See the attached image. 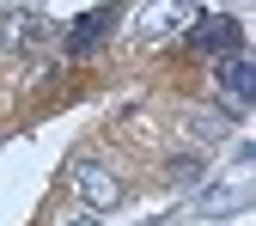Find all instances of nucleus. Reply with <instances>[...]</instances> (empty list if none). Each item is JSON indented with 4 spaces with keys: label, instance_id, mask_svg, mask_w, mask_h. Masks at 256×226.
I'll use <instances>...</instances> for the list:
<instances>
[{
    "label": "nucleus",
    "instance_id": "f03ea898",
    "mask_svg": "<svg viewBox=\"0 0 256 226\" xmlns=\"http://www.w3.org/2000/svg\"><path fill=\"white\" fill-rule=\"evenodd\" d=\"M238 37H244L238 19H220V13H208L202 25H189V43H196V49H214V55H232Z\"/></svg>",
    "mask_w": 256,
    "mask_h": 226
},
{
    "label": "nucleus",
    "instance_id": "6e6552de",
    "mask_svg": "<svg viewBox=\"0 0 256 226\" xmlns=\"http://www.w3.org/2000/svg\"><path fill=\"white\" fill-rule=\"evenodd\" d=\"M189 128H196V135H208V141H214V135H226V116H196Z\"/></svg>",
    "mask_w": 256,
    "mask_h": 226
},
{
    "label": "nucleus",
    "instance_id": "1a4fd4ad",
    "mask_svg": "<svg viewBox=\"0 0 256 226\" xmlns=\"http://www.w3.org/2000/svg\"><path fill=\"white\" fill-rule=\"evenodd\" d=\"M68 226H104V220H98V214H80V220H68Z\"/></svg>",
    "mask_w": 256,
    "mask_h": 226
},
{
    "label": "nucleus",
    "instance_id": "f257e3e1",
    "mask_svg": "<svg viewBox=\"0 0 256 226\" xmlns=\"http://www.w3.org/2000/svg\"><path fill=\"white\" fill-rule=\"evenodd\" d=\"M74 183H80V196H86L92 208H116V202H122L116 171H104L98 159H80V165H74Z\"/></svg>",
    "mask_w": 256,
    "mask_h": 226
},
{
    "label": "nucleus",
    "instance_id": "0eeeda50",
    "mask_svg": "<svg viewBox=\"0 0 256 226\" xmlns=\"http://www.w3.org/2000/svg\"><path fill=\"white\" fill-rule=\"evenodd\" d=\"M196 177H202V159H189V153L171 159V183H196Z\"/></svg>",
    "mask_w": 256,
    "mask_h": 226
},
{
    "label": "nucleus",
    "instance_id": "423d86ee",
    "mask_svg": "<svg viewBox=\"0 0 256 226\" xmlns=\"http://www.w3.org/2000/svg\"><path fill=\"white\" fill-rule=\"evenodd\" d=\"M177 0H165V7H152V19H146V37H165V31H177Z\"/></svg>",
    "mask_w": 256,
    "mask_h": 226
},
{
    "label": "nucleus",
    "instance_id": "39448f33",
    "mask_svg": "<svg viewBox=\"0 0 256 226\" xmlns=\"http://www.w3.org/2000/svg\"><path fill=\"white\" fill-rule=\"evenodd\" d=\"M104 31H110V7H104V13H86V19L74 25V37H68V49H74V55H86L92 43L104 37Z\"/></svg>",
    "mask_w": 256,
    "mask_h": 226
},
{
    "label": "nucleus",
    "instance_id": "20e7f679",
    "mask_svg": "<svg viewBox=\"0 0 256 226\" xmlns=\"http://www.w3.org/2000/svg\"><path fill=\"white\" fill-rule=\"evenodd\" d=\"M49 37V19H37V13H12V25H6V49H37Z\"/></svg>",
    "mask_w": 256,
    "mask_h": 226
},
{
    "label": "nucleus",
    "instance_id": "7ed1b4c3",
    "mask_svg": "<svg viewBox=\"0 0 256 226\" xmlns=\"http://www.w3.org/2000/svg\"><path fill=\"white\" fill-rule=\"evenodd\" d=\"M220 86L232 92V104H250L256 98V68H250V55H220Z\"/></svg>",
    "mask_w": 256,
    "mask_h": 226
}]
</instances>
